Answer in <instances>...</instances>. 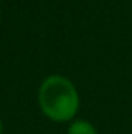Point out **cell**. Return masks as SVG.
Returning <instances> with one entry per match:
<instances>
[{"mask_svg": "<svg viewBox=\"0 0 132 134\" xmlns=\"http://www.w3.org/2000/svg\"><path fill=\"white\" fill-rule=\"evenodd\" d=\"M40 111L53 122H68L79 109V95L70 80L61 75H50L39 87Z\"/></svg>", "mask_w": 132, "mask_h": 134, "instance_id": "1", "label": "cell"}, {"mask_svg": "<svg viewBox=\"0 0 132 134\" xmlns=\"http://www.w3.org/2000/svg\"><path fill=\"white\" fill-rule=\"evenodd\" d=\"M67 134H98L95 126L87 120H76L68 126Z\"/></svg>", "mask_w": 132, "mask_h": 134, "instance_id": "2", "label": "cell"}, {"mask_svg": "<svg viewBox=\"0 0 132 134\" xmlns=\"http://www.w3.org/2000/svg\"><path fill=\"white\" fill-rule=\"evenodd\" d=\"M3 133V123H2V120H0V134Z\"/></svg>", "mask_w": 132, "mask_h": 134, "instance_id": "3", "label": "cell"}]
</instances>
